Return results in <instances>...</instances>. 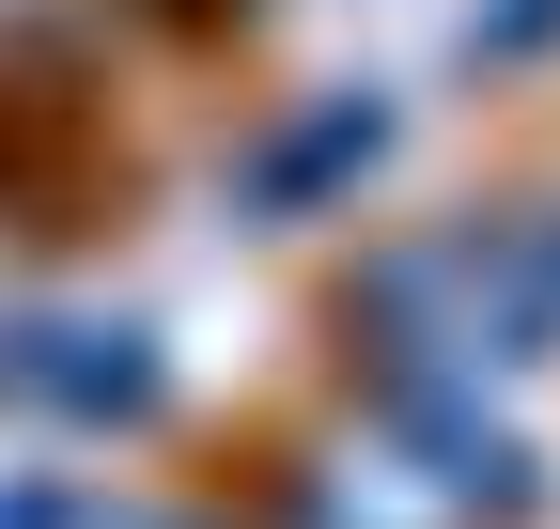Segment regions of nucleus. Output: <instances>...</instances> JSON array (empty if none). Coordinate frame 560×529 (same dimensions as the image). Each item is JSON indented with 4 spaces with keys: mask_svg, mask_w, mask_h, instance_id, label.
I'll use <instances>...</instances> for the list:
<instances>
[{
    "mask_svg": "<svg viewBox=\"0 0 560 529\" xmlns=\"http://www.w3.org/2000/svg\"><path fill=\"white\" fill-rule=\"evenodd\" d=\"M16 374H47V405H79V421L156 405V343L140 327H16Z\"/></svg>",
    "mask_w": 560,
    "mask_h": 529,
    "instance_id": "1",
    "label": "nucleus"
},
{
    "mask_svg": "<svg viewBox=\"0 0 560 529\" xmlns=\"http://www.w3.org/2000/svg\"><path fill=\"white\" fill-rule=\"evenodd\" d=\"M359 156H374V109H327V125H296V141L249 172V203H327V187L359 172Z\"/></svg>",
    "mask_w": 560,
    "mask_h": 529,
    "instance_id": "2",
    "label": "nucleus"
},
{
    "mask_svg": "<svg viewBox=\"0 0 560 529\" xmlns=\"http://www.w3.org/2000/svg\"><path fill=\"white\" fill-rule=\"evenodd\" d=\"M560 32V0H499V32H482V62H514V47H545Z\"/></svg>",
    "mask_w": 560,
    "mask_h": 529,
    "instance_id": "3",
    "label": "nucleus"
},
{
    "mask_svg": "<svg viewBox=\"0 0 560 529\" xmlns=\"http://www.w3.org/2000/svg\"><path fill=\"white\" fill-rule=\"evenodd\" d=\"M0 529H94V498H0Z\"/></svg>",
    "mask_w": 560,
    "mask_h": 529,
    "instance_id": "4",
    "label": "nucleus"
}]
</instances>
